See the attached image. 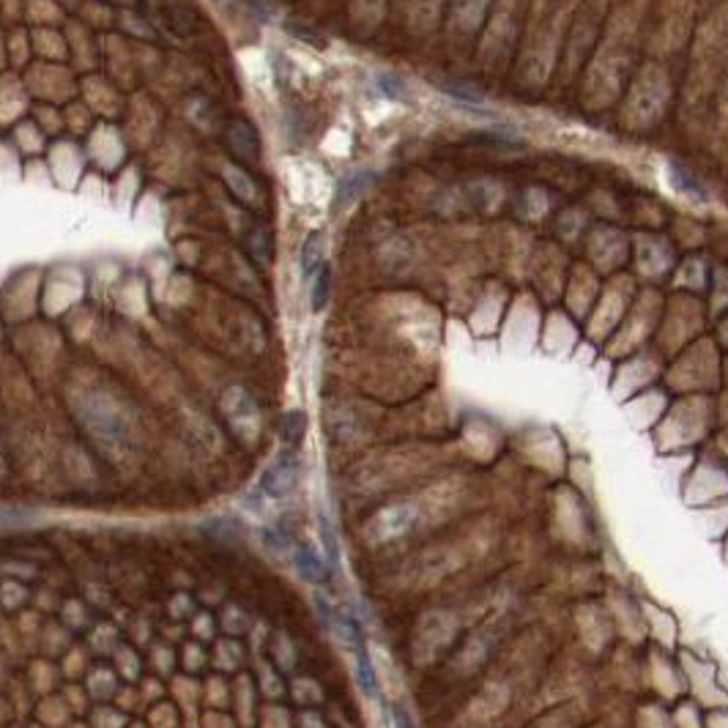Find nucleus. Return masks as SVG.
<instances>
[{"label": "nucleus", "instance_id": "423d86ee", "mask_svg": "<svg viewBox=\"0 0 728 728\" xmlns=\"http://www.w3.org/2000/svg\"><path fill=\"white\" fill-rule=\"evenodd\" d=\"M413 520V512L405 510V507H394L389 512H383L378 520H375V537H392V534H400L408 523Z\"/></svg>", "mask_w": 728, "mask_h": 728}, {"label": "nucleus", "instance_id": "1a4fd4ad", "mask_svg": "<svg viewBox=\"0 0 728 728\" xmlns=\"http://www.w3.org/2000/svg\"><path fill=\"white\" fill-rule=\"evenodd\" d=\"M305 430H307V419H305L302 411H290V413H285V419H282V424H279L282 442L290 444V447H296V444L302 442Z\"/></svg>", "mask_w": 728, "mask_h": 728}, {"label": "nucleus", "instance_id": "6e6552de", "mask_svg": "<svg viewBox=\"0 0 728 728\" xmlns=\"http://www.w3.org/2000/svg\"><path fill=\"white\" fill-rule=\"evenodd\" d=\"M356 679H359V687L364 690V695L375 698L378 695V679H375V668L370 663V655L364 646L356 649Z\"/></svg>", "mask_w": 728, "mask_h": 728}, {"label": "nucleus", "instance_id": "9b49d317", "mask_svg": "<svg viewBox=\"0 0 728 728\" xmlns=\"http://www.w3.org/2000/svg\"><path fill=\"white\" fill-rule=\"evenodd\" d=\"M671 181H674V187H676L679 192H684V195H690V198H695V200H706L704 187L690 176V170H684V168L676 165V162H671Z\"/></svg>", "mask_w": 728, "mask_h": 728}, {"label": "nucleus", "instance_id": "f3484780", "mask_svg": "<svg viewBox=\"0 0 728 728\" xmlns=\"http://www.w3.org/2000/svg\"><path fill=\"white\" fill-rule=\"evenodd\" d=\"M392 723H394V728H416L411 714L403 706H392Z\"/></svg>", "mask_w": 728, "mask_h": 728}, {"label": "nucleus", "instance_id": "a211bd4d", "mask_svg": "<svg viewBox=\"0 0 728 728\" xmlns=\"http://www.w3.org/2000/svg\"><path fill=\"white\" fill-rule=\"evenodd\" d=\"M214 6H228V0H211Z\"/></svg>", "mask_w": 728, "mask_h": 728}, {"label": "nucleus", "instance_id": "4468645a", "mask_svg": "<svg viewBox=\"0 0 728 728\" xmlns=\"http://www.w3.org/2000/svg\"><path fill=\"white\" fill-rule=\"evenodd\" d=\"M263 542H266V548H268L271 553H277V556H282V553H287V550H294V542H290V537L282 534V531H277V529H263Z\"/></svg>", "mask_w": 728, "mask_h": 728}, {"label": "nucleus", "instance_id": "9d476101", "mask_svg": "<svg viewBox=\"0 0 728 728\" xmlns=\"http://www.w3.org/2000/svg\"><path fill=\"white\" fill-rule=\"evenodd\" d=\"M225 181H228V187H230V192H233L236 198H241V200H247V203L255 200V184H252V179H249L244 170H238V168H225Z\"/></svg>", "mask_w": 728, "mask_h": 728}, {"label": "nucleus", "instance_id": "ddd939ff", "mask_svg": "<svg viewBox=\"0 0 728 728\" xmlns=\"http://www.w3.org/2000/svg\"><path fill=\"white\" fill-rule=\"evenodd\" d=\"M329 302V268H321L313 282V310L321 313Z\"/></svg>", "mask_w": 728, "mask_h": 728}, {"label": "nucleus", "instance_id": "20e7f679", "mask_svg": "<svg viewBox=\"0 0 728 728\" xmlns=\"http://www.w3.org/2000/svg\"><path fill=\"white\" fill-rule=\"evenodd\" d=\"M228 134H230V142H233L236 154H241L244 160H255L257 157L260 140H257V131L252 129V123H247V121H230Z\"/></svg>", "mask_w": 728, "mask_h": 728}, {"label": "nucleus", "instance_id": "39448f33", "mask_svg": "<svg viewBox=\"0 0 728 728\" xmlns=\"http://www.w3.org/2000/svg\"><path fill=\"white\" fill-rule=\"evenodd\" d=\"M326 241H324V233L321 230H313L310 236H307V241H305V247H302V274H305V279H315V274L324 268L321 266V260H324V247Z\"/></svg>", "mask_w": 728, "mask_h": 728}, {"label": "nucleus", "instance_id": "f03ea898", "mask_svg": "<svg viewBox=\"0 0 728 728\" xmlns=\"http://www.w3.org/2000/svg\"><path fill=\"white\" fill-rule=\"evenodd\" d=\"M315 606H318V611H321V616H324V622L329 625V630L343 641V644H351L354 649H359V646H364V641H362V630H359V622L351 616V614H345V611H340V608H335L332 603H326L324 597H315Z\"/></svg>", "mask_w": 728, "mask_h": 728}, {"label": "nucleus", "instance_id": "7ed1b4c3", "mask_svg": "<svg viewBox=\"0 0 728 728\" xmlns=\"http://www.w3.org/2000/svg\"><path fill=\"white\" fill-rule=\"evenodd\" d=\"M294 567L299 569V575L307 580V584L321 587L329 580V567L324 564V558L313 548H294Z\"/></svg>", "mask_w": 728, "mask_h": 728}, {"label": "nucleus", "instance_id": "f8f14e48", "mask_svg": "<svg viewBox=\"0 0 728 728\" xmlns=\"http://www.w3.org/2000/svg\"><path fill=\"white\" fill-rule=\"evenodd\" d=\"M247 247H249L252 257H257V260H268V257H271V233H268V228L255 225V228L247 233Z\"/></svg>", "mask_w": 728, "mask_h": 728}, {"label": "nucleus", "instance_id": "f257e3e1", "mask_svg": "<svg viewBox=\"0 0 728 728\" xmlns=\"http://www.w3.org/2000/svg\"><path fill=\"white\" fill-rule=\"evenodd\" d=\"M299 485V461L296 455H282L274 466H268V471L260 480V490L271 499H282L287 493H294V488Z\"/></svg>", "mask_w": 728, "mask_h": 728}, {"label": "nucleus", "instance_id": "2eb2a0df", "mask_svg": "<svg viewBox=\"0 0 728 728\" xmlns=\"http://www.w3.org/2000/svg\"><path fill=\"white\" fill-rule=\"evenodd\" d=\"M378 91L389 99H405V83L394 74H378Z\"/></svg>", "mask_w": 728, "mask_h": 728}, {"label": "nucleus", "instance_id": "0eeeda50", "mask_svg": "<svg viewBox=\"0 0 728 728\" xmlns=\"http://www.w3.org/2000/svg\"><path fill=\"white\" fill-rule=\"evenodd\" d=\"M373 184V176L370 173H351L348 179L340 181L337 187V206H351L356 198H362V192Z\"/></svg>", "mask_w": 728, "mask_h": 728}, {"label": "nucleus", "instance_id": "dca6fc26", "mask_svg": "<svg viewBox=\"0 0 728 728\" xmlns=\"http://www.w3.org/2000/svg\"><path fill=\"white\" fill-rule=\"evenodd\" d=\"M321 539H324V548H326V556L332 564H337L340 558V548H337V537H335V529L326 518H321Z\"/></svg>", "mask_w": 728, "mask_h": 728}]
</instances>
